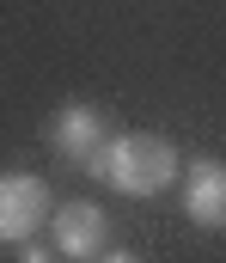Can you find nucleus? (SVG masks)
I'll use <instances>...</instances> for the list:
<instances>
[{"instance_id":"423d86ee","label":"nucleus","mask_w":226,"mask_h":263,"mask_svg":"<svg viewBox=\"0 0 226 263\" xmlns=\"http://www.w3.org/2000/svg\"><path fill=\"white\" fill-rule=\"evenodd\" d=\"M18 263H49V251H43V245H31V239H25V245H18Z\"/></svg>"},{"instance_id":"7ed1b4c3","label":"nucleus","mask_w":226,"mask_h":263,"mask_svg":"<svg viewBox=\"0 0 226 263\" xmlns=\"http://www.w3.org/2000/svg\"><path fill=\"white\" fill-rule=\"evenodd\" d=\"M110 135H104V117L92 110V104H61L55 117H49V147L68 159V165H92V153L104 147Z\"/></svg>"},{"instance_id":"f257e3e1","label":"nucleus","mask_w":226,"mask_h":263,"mask_svg":"<svg viewBox=\"0 0 226 263\" xmlns=\"http://www.w3.org/2000/svg\"><path fill=\"white\" fill-rule=\"evenodd\" d=\"M86 172L98 184H110L116 196H159L177 178V147L165 135H110Z\"/></svg>"},{"instance_id":"39448f33","label":"nucleus","mask_w":226,"mask_h":263,"mask_svg":"<svg viewBox=\"0 0 226 263\" xmlns=\"http://www.w3.org/2000/svg\"><path fill=\"white\" fill-rule=\"evenodd\" d=\"M49 220H55V251H61V257H98L104 239H110V220H104V208H92V202H68V208H55Z\"/></svg>"},{"instance_id":"0eeeda50","label":"nucleus","mask_w":226,"mask_h":263,"mask_svg":"<svg viewBox=\"0 0 226 263\" xmlns=\"http://www.w3.org/2000/svg\"><path fill=\"white\" fill-rule=\"evenodd\" d=\"M98 263H141L135 251H98Z\"/></svg>"},{"instance_id":"f03ea898","label":"nucleus","mask_w":226,"mask_h":263,"mask_svg":"<svg viewBox=\"0 0 226 263\" xmlns=\"http://www.w3.org/2000/svg\"><path fill=\"white\" fill-rule=\"evenodd\" d=\"M49 184L31 172H6L0 178V245H25L37 233V220H49Z\"/></svg>"},{"instance_id":"20e7f679","label":"nucleus","mask_w":226,"mask_h":263,"mask_svg":"<svg viewBox=\"0 0 226 263\" xmlns=\"http://www.w3.org/2000/svg\"><path fill=\"white\" fill-rule=\"evenodd\" d=\"M183 214L196 227H208V233L226 227V165L220 159H190V172H183Z\"/></svg>"}]
</instances>
